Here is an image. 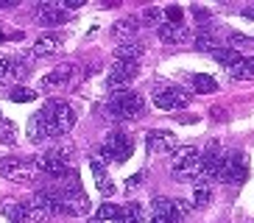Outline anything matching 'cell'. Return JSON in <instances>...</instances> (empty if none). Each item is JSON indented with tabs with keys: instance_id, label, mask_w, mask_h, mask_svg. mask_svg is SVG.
I'll list each match as a JSON object with an SVG mask.
<instances>
[{
	"instance_id": "6da1fadb",
	"label": "cell",
	"mask_w": 254,
	"mask_h": 223,
	"mask_svg": "<svg viewBox=\"0 0 254 223\" xmlns=\"http://www.w3.org/2000/svg\"><path fill=\"white\" fill-rule=\"evenodd\" d=\"M42 120H45V128H48V137H64L70 128L75 126V109L67 104V101H59V98H51L45 106H42Z\"/></svg>"
},
{
	"instance_id": "7a4b0ae2",
	"label": "cell",
	"mask_w": 254,
	"mask_h": 223,
	"mask_svg": "<svg viewBox=\"0 0 254 223\" xmlns=\"http://www.w3.org/2000/svg\"><path fill=\"white\" fill-rule=\"evenodd\" d=\"M198 162H201V151L193 145H176L171 154V173L182 181H193L198 178Z\"/></svg>"
},
{
	"instance_id": "3957f363",
	"label": "cell",
	"mask_w": 254,
	"mask_h": 223,
	"mask_svg": "<svg viewBox=\"0 0 254 223\" xmlns=\"http://www.w3.org/2000/svg\"><path fill=\"white\" fill-rule=\"evenodd\" d=\"M142 109H145L142 95L140 92H131V89H120L109 101V112H112L115 117H140Z\"/></svg>"
},
{
	"instance_id": "277c9868",
	"label": "cell",
	"mask_w": 254,
	"mask_h": 223,
	"mask_svg": "<svg viewBox=\"0 0 254 223\" xmlns=\"http://www.w3.org/2000/svg\"><path fill=\"white\" fill-rule=\"evenodd\" d=\"M246 173H249L246 154L243 151H232V154L224 156V162H221L218 181H224V184H240V181H246Z\"/></svg>"
},
{
	"instance_id": "5b68a950",
	"label": "cell",
	"mask_w": 254,
	"mask_h": 223,
	"mask_svg": "<svg viewBox=\"0 0 254 223\" xmlns=\"http://www.w3.org/2000/svg\"><path fill=\"white\" fill-rule=\"evenodd\" d=\"M131 151H134L131 140H128L126 134H120V131H112L104 140V145H101V156H104V162H123V159L131 156Z\"/></svg>"
},
{
	"instance_id": "8992f818",
	"label": "cell",
	"mask_w": 254,
	"mask_h": 223,
	"mask_svg": "<svg viewBox=\"0 0 254 223\" xmlns=\"http://www.w3.org/2000/svg\"><path fill=\"white\" fill-rule=\"evenodd\" d=\"M0 173L8 178V181H17V184H31L34 176H37V165L31 159H3L0 162Z\"/></svg>"
},
{
	"instance_id": "52a82bcc",
	"label": "cell",
	"mask_w": 254,
	"mask_h": 223,
	"mask_svg": "<svg viewBox=\"0 0 254 223\" xmlns=\"http://www.w3.org/2000/svg\"><path fill=\"white\" fill-rule=\"evenodd\" d=\"M67 156H70V148H51V151H45V154L39 156V170H45L48 176H53V178H62L64 173L70 170L67 167Z\"/></svg>"
},
{
	"instance_id": "ba28073f",
	"label": "cell",
	"mask_w": 254,
	"mask_h": 223,
	"mask_svg": "<svg viewBox=\"0 0 254 223\" xmlns=\"http://www.w3.org/2000/svg\"><path fill=\"white\" fill-rule=\"evenodd\" d=\"M154 104L159 106V109L171 112V109H185V106H190V92L182 87H157V92H154Z\"/></svg>"
},
{
	"instance_id": "9c48e42d",
	"label": "cell",
	"mask_w": 254,
	"mask_h": 223,
	"mask_svg": "<svg viewBox=\"0 0 254 223\" xmlns=\"http://www.w3.org/2000/svg\"><path fill=\"white\" fill-rule=\"evenodd\" d=\"M137 70H140V67L131 64V61H115L109 75H106V89H112V92L126 89L128 84L137 78Z\"/></svg>"
},
{
	"instance_id": "30bf717a",
	"label": "cell",
	"mask_w": 254,
	"mask_h": 223,
	"mask_svg": "<svg viewBox=\"0 0 254 223\" xmlns=\"http://www.w3.org/2000/svg\"><path fill=\"white\" fill-rule=\"evenodd\" d=\"M221 162H224V156H221V148H218V142H209L207 151L201 154V162H198V178L204 181H218V173H221Z\"/></svg>"
},
{
	"instance_id": "8fae6325",
	"label": "cell",
	"mask_w": 254,
	"mask_h": 223,
	"mask_svg": "<svg viewBox=\"0 0 254 223\" xmlns=\"http://www.w3.org/2000/svg\"><path fill=\"white\" fill-rule=\"evenodd\" d=\"M145 148L154 151V154H165V151H176V134L157 128V131L145 134Z\"/></svg>"
},
{
	"instance_id": "7c38bea8",
	"label": "cell",
	"mask_w": 254,
	"mask_h": 223,
	"mask_svg": "<svg viewBox=\"0 0 254 223\" xmlns=\"http://www.w3.org/2000/svg\"><path fill=\"white\" fill-rule=\"evenodd\" d=\"M75 67L73 64H62L56 67V70H51L48 75H42L39 78V89H59V87H67L70 78H73Z\"/></svg>"
},
{
	"instance_id": "4fadbf2b",
	"label": "cell",
	"mask_w": 254,
	"mask_h": 223,
	"mask_svg": "<svg viewBox=\"0 0 254 223\" xmlns=\"http://www.w3.org/2000/svg\"><path fill=\"white\" fill-rule=\"evenodd\" d=\"M62 212H67V215H73V218L87 215V212H90V198L84 195V190L81 193H73V195L62 193Z\"/></svg>"
},
{
	"instance_id": "5bb4252c",
	"label": "cell",
	"mask_w": 254,
	"mask_h": 223,
	"mask_svg": "<svg viewBox=\"0 0 254 223\" xmlns=\"http://www.w3.org/2000/svg\"><path fill=\"white\" fill-rule=\"evenodd\" d=\"M67 11L59 6V3H39L37 8V20L42 22V25H59V22L67 20Z\"/></svg>"
},
{
	"instance_id": "9a60e30c",
	"label": "cell",
	"mask_w": 254,
	"mask_h": 223,
	"mask_svg": "<svg viewBox=\"0 0 254 223\" xmlns=\"http://www.w3.org/2000/svg\"><path fill=\"white\" fill-rule=\"evenodd\" d=\"M62 45H64V39H62L59 34H42V37H37L31 53H34V56H51V53L62 51Z\"/></svg>"
},
{
	"instance_id": "2e32d148",
	"label": "cell",
	"mask_w": 254,
	"mask_h": 223,
	"mask_svg": "<svg viewBox=\"0 0 254 223\" xmlns=\"http://www.w3.org/2000/svg\"><path fill=\"white\" fill-rule=\"evenodd\" d=\"M187 37H190V31H187V25H171V22H165V25H159V39H162L165 45H179V42H187Z\"/></svg>"
},
{
	"instance_id": "e0dca14e",
	"label": "cell",
	"mask_w": 254,
	"mask_h": 223,
	"mask_svg": "<svg viewBox=\"0 0 254 223\" xmlns=\"http://www.w3.org/2000/svg\"><path fill=\"white\" fill-rule=\"evenodd\" d=\"M142 53H145V48L140 42H120L115 48V61H131V64H137L142 59Z\"/></svg>"
},
{
	"instance_id": "ac0fdd59",
	"label": "cell",
	"mask_w": 254,
	"mask_h": 223,
	"mask_svg": "<svg viewBox=\"0 0 254 223\" xmlns=\"http://www.w3.org/2000/svg\"><path fill=\"white\" fill-rule=\"evenodd\" d=\"M137 20L134 17H126V20H118L112 25V37L118 39V42H134V34H137Z\"/></svg>"
},
{
	"instance_id": "d6986e66",
	"label": "cell",
	"mask_w": 254,
	"mask_h": 223,
	"mask_svg": "<svg viewBox=\"0 0 254 223\" xmlns=\"http://www.w3.org/2000/svg\"><path fill=\"white\" fill-rule=\"evenodd\" d=\"M190 184H193V207L204 209L209 204V198H212V184L204 181V178H193Z\"/></svg>"
},
{
	"instance_id": "ffe728a7",
	"label": "cell",
	"mask_w": 254,
	"mask_h": 223,
	"mask_svg": "<svg viewBox=\"0 0 254 223\" xmlns=\"http://www.w3.org/2000/svg\"><path fill=\"white\" fill-rule=\"evenodd\" d=\"M28 140L37 145V142H45L48 140V128H45V120H42V114H34V117L28 120Z\"/></svg>"
},
{
	"instance_id": "44dd1931",
	"label": "cell",
	"mask_w": 254,
	"mask_h": 223,
	"mask_svg": "<svg viewBox=\"0 0 254 223\" xmlns=\"http://www.w3.org/2000/svg\"><path fill=\"white\" fill-rule=\"evenodd\" d=\"M118 223H145V209L140 204H126V207H120Z\"/></svg>"
},
{
	"instance_id": "7402d4cb",
	"label": "cell",
	"mask_w": 254,
	"mask_h": 223,
	"mask_svg": "<svg viewBox=\"0 0 254 223\" xmlns=\"http://www.w3.org/2000/svg\"><path fill=\"white\" fill-rule=\"evenodd\" d=\"M3 215H6L11 223H28L23 201H6V204H3Z\"/></svg>"
},
{
	"instance_id": "603a6c76",
	"label": "cell",
	"mask_w": 254,
	"mask_h": 223,
	"mask_svg": "<svg viewBox=\"0 0 254 223\" xmlns=\"http://www.w3.org/2000/svg\"><path fill=\"white\" fill-rule=\"evenodd\" d=\"M190 84H193L195 92H201V95H209V92H215L218 89V81L212 75H204V73H195L190 75Z\"/></svg>"
},
{
	"instance_id": "cb8c5ba5",
	"label": "cell",
	"mask_w": 254,
	"mask_h": 223,
	"mask_svg": "<svg viewBox=\"0 0 254 223\" xmlns=\"http://www.w3.org/2000/svg\"><path fill=\"white\" fill-rule=\"evenodd\" d=\"M212 56H215V61L221 67H226V70H229V67H235L240 59H243V56H240V53H235L232 48H215V51H212Z\"/></svg>"
},
{
	"instance_id": "d4e9b609",
	"label": "cell",
	"mask_w": 254,
	"mask_h": 223,
	"mask_svg": "<svg viewBox=\"0 0 254 223\" xmlns=\"http://www.w3.org/2000/svg\"><path fill=\"white\" fill-rule=\"evenodd\" d=\"M0 142H3V145H14L17 142V126L6 117L0 120Z\"/></svg>"
},
{
	"instance_id": "484cf974",
	"label": "cell",
	"mask_w": 254,
	"mask_h": 223,
	"mask_svg": "<svg viewBox=\"0 0 254 223\" xmlns=\"http://www.w3.org/2000/svg\"><path fill=\"white\" fill-rule=\"evenodd\" d=\"M8 98H11L14 104H31V101L37 98V92L28 89V87H17V84H14V87L8 89Z\"/></svg>"
},
{
	"instance_id": "4316f807",
	"label": "cell",
	"mask_w": 254,
	"mask_h": 223,
	"mask_svg": "<svg viewBox=\"0 0 254 223\" xmlns=\"http://www.w3.org/2000/svg\"><path fill=\"white\" fill-rule=\"evenodd\" d=\"M193 48L195 51H204V53H212L218 48V42H215V37H209V34H198V37L193 39Z\"/></svg>"
},
{
	"instance_id": "83f0119b",
	"label": "cell",
	"mask_w": 254,
	"mask_h": 223,
	"mask_svg": "<svg viewBox=\"0 0 254 223\" xmlns=\"http://www.w3.org/2000/svg\"><path fill=\"white\" fill-rule=\"evenodd\" d=\"M226 48H232L235 53H240V51H246V48H252V39L243 37V34H232V37H229V45H226Z\"/></svg>"
},
{
	"instance_id": "f1b7e54d",
	"label": "cell",
	"mask_w": 254,
	"mask_h": 223,
	"mask_svg": "<svg viewBox=\"0 0 254 223\" xmlns=\"http://www.w3.org/2000/svg\"><path fill=\"white\" fill-rule=\"evenodd\" d=\"M118 215H120V207H115V204H104V207L98 209V221H104V223L118 221Z\"/></svg>"
},
{
	"instance_id": "f546056e",
	"label": "cell",
	"mask_w": 254,
	"mask_h": 223,
	"mask_svg": "<svg viewBox=\"0 0 254 223\" xmlns=\"http://www.w3.org/2000/svg\"><path fill=\"white\" fill-rule=\"evenodd\" d=\"M95 184H98V193L104 195V198H112V195L118 193V187H115V181H112V178H109V176H104V178H98Z\"/></svg>"
},
{
	"instance_id": "4dcf8cb0",
	"label": "cell",
	"mask_w": 254,
	"mask_h": 223,
	"mask_svg": "<svg viewBox=\"0 0 254 223\" xmlns=\"http://www.w3.org/2000/svg\"><path fill=\"white\" fill-rule=\"evenodd\" d=\"M159 20H162V8L148 6L142 11V22H145V25H159Z\"/></svg>"
},
{
	"instance_id": "1f68e13d",
	"label": "cell",
	"mask_w": 254,
	"mask_h": 223,
	"mask_svg": "<svg viewBox=\"0 0 254 223\" xmlns=\"http://www.w3.org/2000/svg\"><path fill=\"white\" fill-rule=\"evenodd\" d=\"M190 207H193V204H190V201H185V198H176V201H173V212H176V218H179V221H185V218H187Z\"/></svg>"
},
{
	"instance_id": "d6a6232c",
	"label": "cell",
	"mask_w": 254,
	"mask_h": 223,
	"mask_svg": "<svg viewBox=\"0 0 254 223\" xmlns=\"http://www.w3.org/2000/svg\"><path fill=\"white\" fill-rule=\"evenodd\" d=\"M162 14L168 17V22H171V25H179V22H182V17H185V11H182L179 6H168V8L162 11Z\"/></svg>"
},
{
	"instance_id": "836d02e7",
	"label": "cell",
	"mask_w": 254,
	"mask_h": 223,
	"mask_svg": "<svg viewBox=\"0 0 254 223\" xmlns=\"http://www.w3.org/2000/svg\"><path fill=\"white\" fill-rule=\"evenodd\" d=\"M11 78H14V81H20V78H25V75H28V67L25 64H20V61H14V64H11Z\"/></svg>"
},
{
	"instance_id": "e575fe53",
	"label": "cell",
	"mask_w": 254,
	"mask_h": 223,
	"mask_svg": "<svg viewBox=\"0 0 254 223\" xmlns=\"http://www.w3.org/2000/svg\"><path fill=\"white\" fill-rule=\"evenodd\" d=\"M11 64H14V59H8L6 53H0V78H6L11 73Z\"/></svg>"
},
{
	"instance_id": "d590c367",
	"label": "cell",
	"mask_w": 254,
	"mask_h": 223,
	"mask_svg": "<svg viewBox=\"0 0 254 223\" xmlns=\"http://www.w3.org/2000/svg\"><path fill=\"white\" fill-rule=\"evenodd\" d=\"M90 167H92V176H95V181H98V178H104V176H106V167L101 165V159H92Z\"/></svg>"
},
{
	"instance_id": "8d00e7d4",
	"label": "cell",
	"mask_w": 254,
	"mask_h": 223,
	"mask_svg": "<svg viewBox=\"0 0 254 223\" xmlns=\"http://www.w3.org/2000/svg\"><path fill=\"white\" fill-rule=\"evenodd\" d=\"M140 181H142V176H140V173H134V176L126 181V190H137V187H140Z\"/></svg>"
},
{
	"instance_id": "74e56055",
	"label": "cell",
	"mask_w": 254,
	"mask_h": 223,
	"mask_svg": "<svg viewBox=\"0 0 254 223\" xmlns=\"http://www.w3.org/2000/svg\"><path fill=\"white\" fill-rule=\"evenodd\" d=\"M81 6H84V0H64V11H75Z\"/></svg>"
},
{
	"instance_id": "f35d334b",
	"label": "cell",
	"mask_w": 254,
	"mask_h": 223,
	"mask_svg": "<svg viewBox=\"0 0 254 223\" xmlns=\"http://www.w3.org/2000/svg\"><path fill=\"white\" fill-rule=\"evenodd\" d=\"M11 6H17L14 0H0V8H11Z\"/></svg>"
},
{
	"instance_id": "ab89813d",
	"label": "cell",
	"mask_w": 254,
	"mask_h": 223,
	"mask_svg": "<svg viewBox=\"0 0 254 223\" xmlns=\"http://www.w3.org/2000/svg\"><path fill=\"white\" fill-rule=\"evenodd\" d=\"M243 14H246V17H254V6H249L246 11H243Z\"/></svg>"
},
{
	"instance_id": "60d3db41",
	"label": "cell",
	"mask_w": 254,
	"mask_h": 223,
	"mask_svg": "<svg viewBox=\"0 0 254 223\" xmlns=\"http://www.w3.org/2000/svg\"><path fill=\"white\" fill-rule=\"evenodd\" d=\"M90 223H104V221H98V218H95V221H90Z\"/></svg>"
},
{
	"instance_id": "b9f144b4",
	"label": "cell",
	"mask_w": 254,
	"mask_h": 223,
	"mask_svg": "<svg viewBox=\"0 0 254 223\" xmlns=\"http://www.w3.org/2000/svg\"><path fill=\"white\" fill-rule=\"evenodd\" d=\"M0 120H3V112H0Z\"/></svg>"
}]
</instances>
